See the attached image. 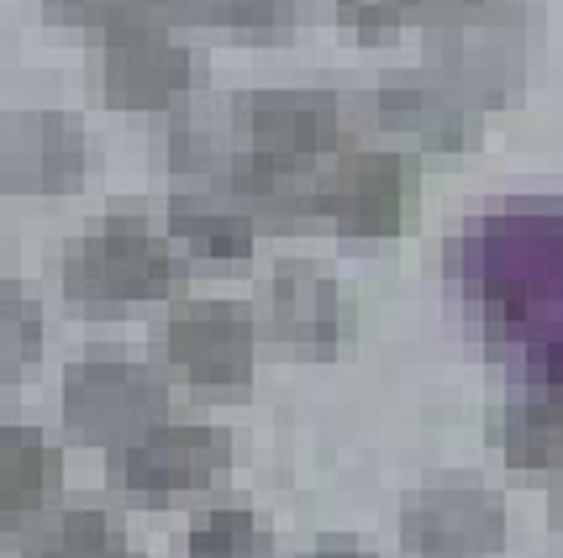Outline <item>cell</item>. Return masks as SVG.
Listing matches in <instances>:
<instances>
[{
  "mask_svg": "<svg viewBox=\"0 0 563 558\" xmlns=\"http://www.w3.org/2000/svg\"><path fill=\"white\" fill-rule=\"evenodd\" d=\"M179 26H217L243 48L295 43L311 22V0H174Z\"/></svg>",
  "mask_w": 563,
  "mask_h": 558,
  "instance_id": "17",
  "label": "cell"
},
{
  "mask_svg": "<svg viewBox=\"0 0 563 558\" xmlns=\"http://www.w3.org/2000/svg\"><path fill=\"white\" fill-rule=\"evenodd\" d=\"M490 448L516 469H563V374H542L495 406Z\"/></svg>",
  "mask_w": 563,
  "mask_h": 558,
  "instance_id": "15",
  "label": "cell"
},
{
  "mask_svg": "<svg viewBox=\"0 0 563 558\" xmlns=\"http://www.w3.org/2000/svg\"><path fill=\"white\" fill-rule=\"evenodd\" d=\"M117 537H111V516L90 506L53 511L37 527L16 537V558H111Z\"/></svg>",
  "mask_w": 563,
  "mask_h": 558,
  "instance_id": "20",
  "label": "cell"
},
{
  "mask_svg": "<svg viewBox=\"0 0 563 558\" xmlns=\"http://www.w3.org/2000/svg\"><path fill=\"white\" fill-rule=\"evenodd\" d=\"M232 469V437L211 422H153L106 453V485L137 511L196 501Z\"/></svg>",
  "mask_w": 563,
  "mask_h": 558,
  "instance_id": "2",
  "label": "cell"
},
{
  "mask_svg": "<svg viewBox=\"0 0 563 558\" xmlns=\"http://www.w3.org/2000/svg\"><path fill=\"white\" fill-rule=\"evenodd\" d=\"M153 353L196 390H238L253 380L258 338L238 300H179L153 321Z\"/></svg>",
  "mask_w": 563,
  "mask_h": 558,
  "instance_id": "6",
  "label": "cell"
},
{
  "mask_svg": "<svg viewBox=\"0 0 563 558\" xmlns=\"http://www.w3.org/2000/svg\"><path fill=\"white\" fill-rule=\"evenodd\" d=\"M96 138L64 111H16L0 132V179L11 195L58 200L96 174Z\"/></svg>",
  "mask_w": 563,
  "mask_h": 558,
  "instance_id": "10",
  "label": "cell"
},
{
  "mask_svg": "<svg viewBox=\"0 0 563 558\" xmlns=\"http://www.w3.org/2000/svg\"><path fill=\"white\" fill-rule=\"evenodd\" d=\"M64 490V453L43 427L5 422L0 427V527L5 537H22L53 511Z\"/></svg>",
  "mask_w": 563,
  "mask_h": 558,
  "instance_id": "13",
  "label": "cell"
},
{
  "mask_svg": "<svg viewBox=\"0 0 563 558\" xmlns=\"http://www.w3.org/2000/svg\"><path fill=\"white\" fill-rule=\"evenodd\" d=\"M238 147L190 111H164L153 127V164L179 179H221Z\"/></svg>",
  "mask_w": 563,
  "mask_h": 558,
  "instance_id": "18",
  "label": "cell"
},
{
  "mask_svg": "<svg viewBox=\"0 0 563 558\" xmlns=\"http://www.w3.org/2000/svg\"><path fill=\"white\" fill-rule=\"evenodd\" d=\"M169 238L190 259H211V264H232V259H247L253 243H258V221L247 217L232 195L221 190H190L169 200Z\"/></svg>",
  "mask_w": 563,
  "mask_h": 558,
  "instance_id": "16",
  "label": "cell"
},
{
  "mask_svg": "<svg viewBox=\"0 0 563 558\" xmlns=\"http://www.w3.org/2000/svg\"><path fill=\"white\" fill-rule=\"evenodd\" d=\"M221 190L258 227L290 232V227H306L311 217H321V169H311V164H290V158L238 147L227 174H221Z\"/></svg>",
  "mask_w": 563,
  "mask_h": 558,
  "instance_id": "14",
  "label": "cell"
},
{
  "mask_svg": "<svg viewBox=\"0 0 563 558\" xmlns=\"http://www.w3.org/2000/svg\"><path fill=\"white\" fill-rule=\"evenodd\" d=\"M479 0H406V11H417L427 26L438 22H453V17H464V11H474Z\"/></svg>",
  "mask_w": 563,
  "mask_h": 558,
  "instance_id": "24",
  "label": "cell"
},
{
  "mask_svg": "<svg viewBox=\"0 0 563 558\" xmlns=\"http://www.w3.org/2000/svg\"><path fill=\"white\" fill-rule=\"evenodd\" d=\"M43 342H48L43 306L26 300V291L5 274V295H0V374H5V385H16L43 359Z\"/></svg>",
  "mask_w": 563,
  "mask_h": 558,
  "instance_id": "22",
  "label": "cell"
},
{
  "mask_svg": "<svg viewBox=\"0 0 563 558\" xmlns=\"http://www.w3.org/2000/svg\"><path fill=\"white\" fill-rule=\"evenodd\" d=\"M53 22L79 37H122L132 26H174V0H43Z\"/></svg>",
  "mask_w": 563,
  "mask_h": 558,
  "instance_id": "21",
  "label": "cell"
},
{
  "mask_svg": "<svg viewBox=\"0 0 563 558\" xmlns=\"http://www.w3.org/2000/svg\"><path fill=\"white\" fill-rule=\"evenodd\" d=\"M227 111H232V143L247 153H269L311 169H321L327 158H343L347 117L343 100L327 90H290V85L238 90Z\"/></svg>",
  "mask_w": 563,
  "mask_h": 558,
  "instance_id": "7",
  "label": "cell"
},
{
  "mask_svg": "<svg viewBox=\"0 0 563 558\" xmlns=\"http://www.w3.org/2000/svg\"><path fill=\"white\" fill-rule=\"evenodd\" d=\"M58 285L69 306L85 311H122L143 300H169L185 285V264L158 248L153 227L137 211H106L79 238H69L58 259Z\"/></svg>",
  "mask_w": 563,
  "mask_h": 558,
  "instance_id": "1",
  "label": "cell"
},
{
  "mask_svg": "<svg viewBox=\"0 0 563 558\" xmlns=\"http://www.w3.org/2000/svg\"><path fill=\"white\" fill-rule=\"evenodd\" d=\"M364 122L390 138L395 147L406 153H421L432 164H448V158H468L474 147L485 143V111L468 96L448 90V85H379L368 90L364 100Z\"/></svg>",
  "mask_w": 563,
  "mask_h": 558,
  "instance_id": "8",
  "label": "cell"
},
{
  "mask_svg": "<svg viewBox=\"0 0 563 558\" xmlns=\"http://www.w3.org/2000/svg\"><path fill=\"white\" fill-rule=\"evenodd\" d=\"M448 90L468 96L474 106H506L527 79V17L516 0H479L474 11L432 26Z\"/></svg>",
  "mask_w": 563,
  "mask_h": 558,
  "instance_id": "4",
  "label": "cell"
},
{
  "mask_svg": "<svg viewBox=\"0 0 563 558\" xmlns=\"http://www.w3.org/2000/svg\"><path fill=\"white\" fill-rule=\"evenodd\" d=\"M185 558H274L269 516L247 506H206L190 516Z\"/></svg>",
  "mask_w": 563,
  "mask_h": 558,
  "instance_id": "19",
  "label": "cell"
},
{
  "mask_svg": "<svg viewBox=\"0 0 563 558\" xmlns=\"http://www.w3.org/2000/svg\"><path fill=\"white\" fill-rule=\"evenodd\" d=\"M300 558H374V554H364V548L347 543V537H327V543H317V548H306Z\"/></svg>",
  "mask_w": 563,
  "mask_h": 558,
  "instance_id": "25",
  "label": "cell"
},
{
  "mask_svg": "<svg viewBox=\"0 0 563 558\" xmlns=\"http://www.w3.org/2000/svg\"><path fill=\"white\" fill-rule=\"evenodd\" d=\"M511 537L506 506L479 474L448 469L421 480L400 506V548L406 558H495Z\"/></svg>",
  "mask_w": 563,
  "mask_h": 558,
  "instance_id": "5",
  "label": "cell"
},
{
  "mask_svg": "<svg viewBox=\"0 0 563 558\" xmlns=\"http://www.w3.org/2000/svg\"><path fill=\"white\" fill-rule=\"evenodd\" d=\"M196 85V58L174 37V26H132L100 53V90L117 111L164 117Z\"/></svg>",
  "mask_w": 563,
  "mask_h": 558,
  "instance_id": "12",
  "label": "cell"
},
{
  "mask_svg": "<svg viewBox=\"0 0 563 558\" xmlns=\"http://www.w3.org/2000/svg\"><path fill=\"white\" fill-rule=\"evenodd\" d=\"M58 412H64V433L74 442L117 448V442H126V437H137L143 427L158 422V412H164V380L132 348L90 342V348H79L64 364Z\"/></svg>",
  "mask_w": 563,
  "mask_h": 558,
  "instance_id": "3",
  "label": "cell"
},
{
  "mask_svg": "<svg viewBox=\"0 0 563 558\" xmlns=\"http://www.w3.org/2000/svg\"><path fill=\"white\" fill-rule=\"evenodd\" d=\"M411 169L390 147H353L321 169V217L347 243H390L406 221Z\"/></svg>",
  "mask_w": 563,
  "mask_h": 558,
  "instance_id": "9",
  "label": "cell"
},
{
  "mask_svg": "<svg viewBox=\"0 0 563 558\" xmlns=\"http://www.w3.org/2000/svg\"><path fill=\"white\" fill-rule=\"evenodd\" d=\"M338 17L364 48H390L400 37V22L411 17L406 0H338Z\"/></svg>",
  "mask_w": 563,
  "mask_h": 558,
  "instance_id": "23",
  "label": "cell"
},
{
  "mask_svg": "<svg viewBox=\"0 0 563 558\" xmlns=\"http://www.w3.org/2000/svg\"><path fill=\"white\" fill-rule=\"evenodd\" d=\"M269 332L300 353H338L358 332V300L317 259H279L269 274Z\"/></svg>",
  "mask_w": 563,
  "mask_h": 558,
  "instance_id": "11",
  "label": "cell"
}]
</instances>
